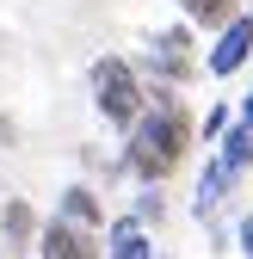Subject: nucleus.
I'll list each match as a JSON object with an SVG mask.
<instances>
[{
  "label": "nucleus",
  "mask_w": 253,
  "mask_h": 259,
  "mask_svg": "<svg viewBox=\"0 0 253 259\" xmlns=\"http://www.w3.org/2000/svg\"><path fill=\"white\" fill-rule=\"evenodd\" d=\"M192 111H185L167 87H154L148 93V105H142V117L123 130L130 136V148H123V160H130V173L142 179V185H161L179 160H185V148H192Z\"/></svg>",
  "instance_id": "nucleus-1"
},
{
  "label": "nucleus",
  "mask_w": 253,
  "mask_h": 259,
  "mask_svg": "<svg viewBox=\"0 0 253 259\" xmlns=\"http://www.w3.org/2000/svg\"><path fill=\"white\" fill-rule=\"evenodd\" d=\"M93 105H99L105 123L130 130L142 117V105H148V87H142V74L123 56H99V62H93Z\"/></svg>",
  "instance_id": "nucleus-2"
},
{
  "label": "nucleus",
  "mask_w": 253,
  "mask_h": 259,
  "mask_svg": "<svg viewBox=\"0 0 253 259\" xmlns=\"http://www.w3.org/2000/svg\"><path fill=\"white\" fill-rule=\"evenodd\" d=\"M247 173H253V123H235V130L216 136V154H210V167L198 179V216H210L223 204V191L235 179H247Z\"/></svg>",
  "instance_id": "nucleus-3"
},
{
  "label": "nucleus",
  "mask_w": 253,
  "mask_h": 259,
  "mask_svg": "<svg viewBox=\"0 0 253 259\" xmlns=\"http://www.w3.org/2000/svg\"><path fill=\"white\" fill-rule=\"evenodd\" d=\"M247 62H253V13L241 7L223 31H216V44L204 50V68H210L216 80H229V74H241V68H247Z\"/></svg>",
  "instance_id": "nucleus-4"
},
{
  "label": "nucleus",
  "mask_w": 253,
  "mask_h": 259,
  "mask_svg": "<svg viewBox=\"0 0 253 259\" xmlns=\"http://www.w3.org/2000/svg\"><path fill=\"white\" fill-rule=\"evenodd\" d=\"M37 253L44 259H105V247H93V235L80 229V222H44V235H37Z\"/></svg>",
  "instance_id": "nucleus-5"
},
{
  "label": "nucleus",
  "mask_w": 253,
  "mask_h": 259,
  "mask_svg": "<svg viewBox=\"0 0 253 259\" xmlns=\"http://www.w3.org/2000/svg\"><path fill=\"white\" fill-rule=\"evenodd\" d=\"M105 259H154V241L142 229V216H117L105 229Z\"/></svg>",
  "instance_id": "nucleus-6"
},
{
  "label": "nucleus",
  "mask_w": 253,
  "mask_h": 259,
  "mask_svg": "<svg viewBox=\"0 0 253 259\" xmlns=\"http://www.w3.org/2000/svg\"><path fill=\"white\" fill-rule=\"evenodd\" d=\"M192 37H185V31H161V37H154V50H148V68H161L167 80H179V74H192Z\"/></svg>",
  "instance_id": "nucleus-7"
},
{
  "label": "nucleus",
  "mask_w": 253,
  "mask_h": 259,
  "mask_svg": "<svg viewBox=\"0 0 253 259\" xmlns=\"http://www.w3.org/2000/svg\"><path fill=\"white\" fill-rule=\"evenodd\" d=\"M179 13L192 19V25H204V31H223L241 13V0H179Z\"/></svg>",
  "instance_id": "nucleus-8"
},
{
  "label": "nucleus",
  "mask_w": 253,
  "mask_h": 259,
  "mask_svg": "<svg viewBox=\"0 0 253 259\" xmlns=\"http://www.w3.org/2000/svg\"><path fill=\"white\" fill-rule=\"evenodd\" d=\"M62 222H80V229H93V222H99V204H93L87 185H68V191H62Z\"/></svg>",
  "instance_id": "nucleus-9"
},
{
  "label": "nucleus",
  "mask_w": 253,
  "mask_h": 259,
  "mask_svg": "<svg viewBox=\"0 0 253 259\" xmlns=\"http://www.w3.org/2000/svg\"><path fill=\"white\" fill-rule=\"evenodd\" d=\"M223 130H229V105H210V111H204V142H216Z\"/></svg>",
  "instance_id": "nucleus-10"
},
{
  "label": "nucleus",
  "mask_w": 253,
  "mask_h": 259,
  "mask_svg": "<svg viewBox=\"0 0 253 259\" xmlns=\"http://www.w3.org/2000/svg\"><path fill=\"white\" fill-rule=\"evenodd\" d=\"M241 253H247V259H253V210H247V216H241Z\"/></svg>",
  "instance_id": "nucleus-11"
},
{
  "label": "nucleus",
  "mask_w": 253,
  "mask_h": 259,
  "mask_svg": "<svg viewBox=\"0 0 253 259\" xmlns=\"http://www.w3.org/2000/svg\"><path fill=\"white\" fill-rule=\"evenodd\" d=\"M241 123H253V87L241 93Z\"/></svg>",
  "instance_id": "nucleus-12"
}]
</instances>
